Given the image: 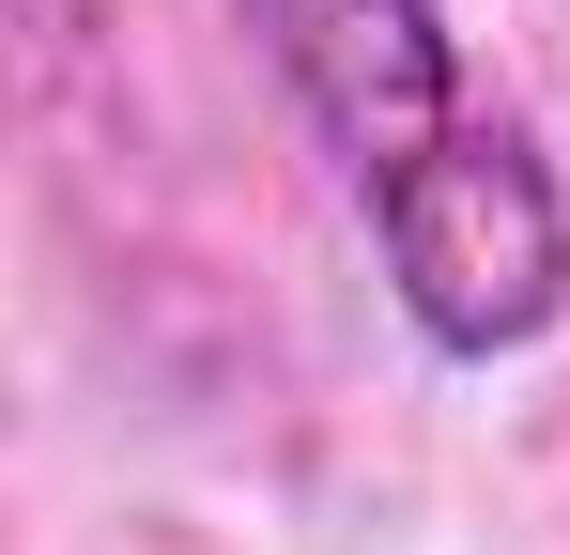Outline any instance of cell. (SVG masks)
Wrapping results in <instances>:
<instances>
[{
    "mask_svg": "<svg viewBox=\"0 0 570 555\" xmlns=\"http://www.w3.org/2000/svg\"><path fill=\"white\" fill-rule=\"evenodd\" d=\"M340 201L371 216L385 293L432 356H524L570 324V201L509 108H463V31L432 0H232Z\"/></svg>",
    "mask_w": 570,
    "mask_h": 555,
    "instance_id": "6da1fadb",
    "label": "cell"
}]
</instances>
